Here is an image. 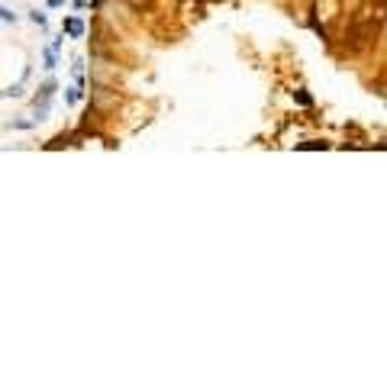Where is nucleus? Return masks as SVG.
<instances>
[{"label":"nucleus","mask_w":387,"mask_h":387,"mask_svg":"<svg viewBox=\"0 0 387 387\" xmlns=\"http://www.w3.org/2000/svg\"><path fill=\"white\" fill-rule=\"evenodd\" d=\"M68 32H71V36H81V32H84V23H81V20H68Z\"/></svg>","instance_id":"obj_2"},{"label":"nucleus","mask_w":387,"mask_h":387,"mask_svg":"<svg viewBox=\"0 0 387 387\" xmlns=\"http://www.w3.org/2000/svg\"><path fill=\"white\" fill-rule=\"evenodd\" d=\"M29 20L36 23V26H46V13H42V10H32V13H29Z\"/></svg>","instance_id":"obj_3"},{"label":"nucleus","mask_w":387,"mask_h":387,"mask_svg":"<svg viewBox=\"0 0 387 387\" xmlns=\"http://www.w3.org/2000/svg\"><path fill=\"white\" fill-rule=\"evenodd\" d=\"M0 20H4V23H16V13H13V10H7V7H4V10H0Z\"/></svg>","instance_id":"obj_4"},{"label":"nucleus","mask_w":387,"mask_h":387,"mask_svg":"<svg viewBox=\"0 0 387 387\" xmlns=\"http://www.w3.org/2000/svg\"><path fill=\"white\" fill-rule=\"evenodd\" d=\"M55 52H58L55 46H49V49H46V68H49V71L55 68V61H58V55H55Z\"/></svg>","instance_id":"obj_1"},{"label":"nucleus","mask_w":387,"mask_h":387,"mask_svg":"<svg viewBox=\"0 0 387 387\" xmlns=\"http://www.w3.org/2000/svg\"><path fill=\"white\" fill-rule=\"evenodd\" d=\"M20 94H23V84H13V87L4 91V97H20Z\"/></svg>","instance_id":"obj_5"}]
</instances>
